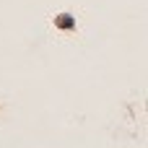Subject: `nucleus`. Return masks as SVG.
I'll return each mask as SVG.
<instances>
[{
    "label": "nucleus",
    "instance_id": "nucleus-1",
    "mask_svg": "<svg viewBox=\"0 0 148 148\" xmlns=\"http://www.w3.org/2000/svg\"><path fill=\"white\" fill-rule=\"evenodd\" d=\"M52 23H55V29H60V31H75V29H78V21H75L73 13H57Z\"/></svg>",
    "mask_w": 148,
    "mask_h": 148
}]
</instances>
